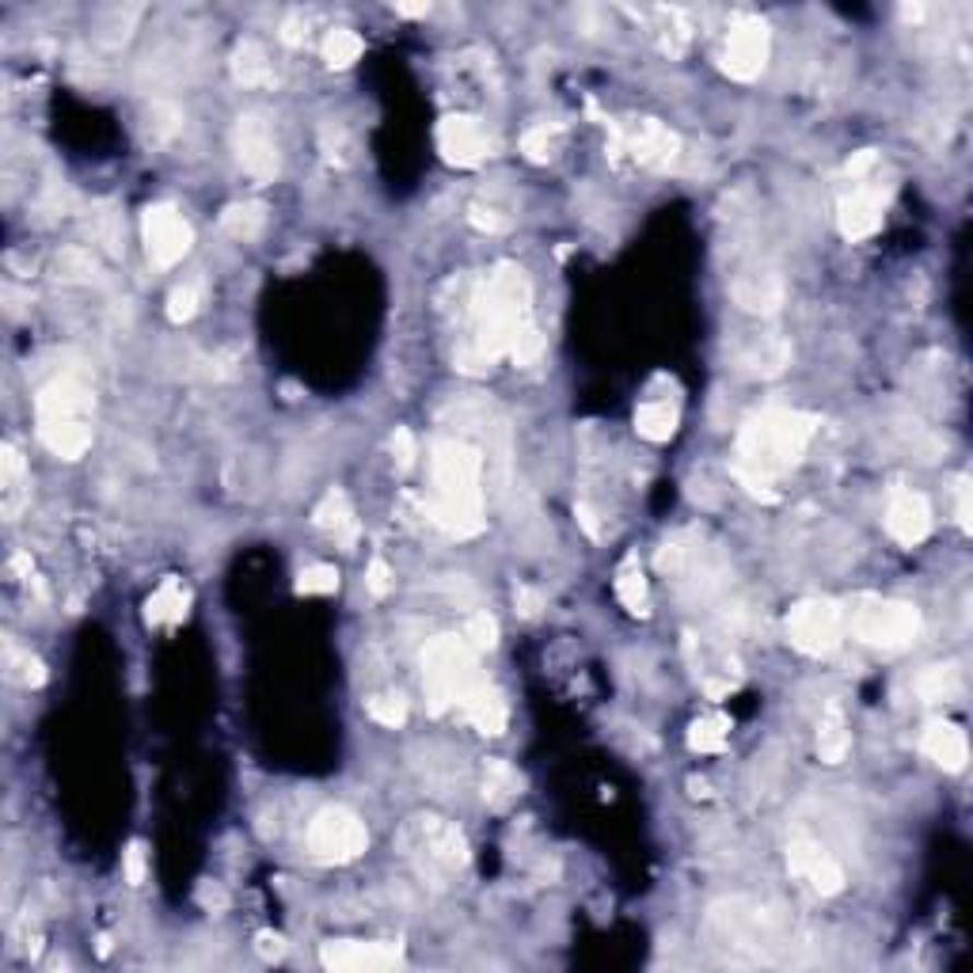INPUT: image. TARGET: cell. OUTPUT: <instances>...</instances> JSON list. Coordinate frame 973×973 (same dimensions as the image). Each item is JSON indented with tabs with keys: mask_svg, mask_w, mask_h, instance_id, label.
I'll return each instance as SVG.
<instances>
[{
	"mask_svg": "<svg viewBox=\"0 0 973 973\" xmlns=\"http://www.w3.org/2000/svg\"><path fill=\"white\" fill-rule=\"evenodd\" d=\"M362 38L354 35V31H347V27H339V31H327V38H324V61L331 69H350L354 66L357 58H362Z\"/></svg>",
	"mask_w": 973,
	"mask_h": 973,
	"instance_id": "33",
	"label": "cell"
},
{
	"mask_svg": "<svg viewBox=\"0 0 973 973\" xmlns=\"http://www.w3.org/2000/svg\"><path fill=\"white\" fill-rule=\"evenodd\" d=\"M460 707H465L468 723H472V727L480 730V734H491V738H499V734L506 730V723H509L506 700H502V692L494 689L486 677H480V681H476L472 689L465 692Z\"/></svg>",
	"mask_w": 973,
	"mask_h": 973,
	"instance_id": "19",
	"label": "cell"
},
{
	"mask_svg": "<svg viewBox=\"0 0 973 973\" xmlns=\"http://www.w3.org/2000/svg\"><path fill=\"white\" fill-rule=\"evenodd\" d=\"M578 521L586 525V532H589V537H601V529H597V521H594V514H589V506H586V502H578Z\"/></svg>",
	"mask_w": 973,
	"mask_h": 973,
	"instance_id": "49",
	"label": "cell"
},
{
	"mask_svg": "<svg viewBox=\"0 0 973 973\" xmlns=\"http://www.w3.org/2000/svg\"><path fill=\"white\" fill-rule=\"evenodd\" d=\"M198 308H202V285L187 282V285H179V290H172V297H167V320L187 324Z\"/></svg>",
	"mask_w": 973,
	"mask_h": 973,
	"instance_id": "36",
	"label": "cell"
},
{
	"mask_svg": "<svg viewBox=\"0 0 973 973\" xmlns=\"http://www.w3.org/2000/svg\"><path fill=\"white\" fill-rule=\"evenodd\" d=\"M92 392L81 377H54L35 396V422L43 445L61 460H81L92 449Z\"/></svg>",
	"mask_w": 973,
	"mask_h": 973,
	"instance_id": "4",
	"label": "cell"
},
{
	"mask_svg": "<svg viewBox=\"0 0 973 973\" xmlns=\"http://www.w3.org/2000/svg\"><path fill=\"white\" fill-rule=\"evenodd\" d=\"M262 225H267V206L262 202H233L225 206V213H221V228H225L233 241H255V236L262 233Z\"/></svg>",
	"mask_w": 973,
	"mask_h": 973,
	"instance_id": "27",
	"label": "cell"
},
{
	"mask_svg": "<svg viewBox=\"0 0 973 973\" xmlns=\"http://www.w3.org/2000/svg\"><path fill=\"white\" fill-rule=\"evenodd\" d=\"M787 640L810 658H825L844 640V609L829 597H810L787 612Z\"/></svg>",
	"mask_w": 973,
	"mask_h": 973,
	"instance_id": "8",
	"label": "cell"
},
{
	"mask_svg": "<svg viewBox=\"0 0 973 973\" xmlns=\"http://www.w3.org/2000/svg\"><path fill=\"white\" fill-rule=\"evenodd\" d=\"M233 149H236V161H241L244 175H251L255 183H274L278 172H282L274 126H270V118L259 115V110H247V115L236 118Z\"/></svg>",
	"mask_w": 973,
	"mask_h": 973,
	"instance_id": "11",
	"label": "cell"
},
{
	"mask_svg": "<svg viewBox=\"0 0 973 973\" xmlns=\"http://www.w3.org/2000/svg\"><path fill=\"white\" fill-rule=\"evenodd\" d=\"M187 605H190V594L183 589L179 578H164L161 589H156L153 597H149L145 605V620L153 628L161 624H179L183 617H187Z\"/></svg>",
	"mask_w": 973,
	"mask_h": 973,
	"instance_id": "25",
	"label": "cell"
},
{
	"mask_svg": "<svg viewBox=\"0 0 973 973\" xmlns=\"http://www.w3.org/2000/svg\"><path fill=\"white\" fill-rule=\"evenodd\" d=\"M617 597L632 617H647V578H643L635 555H628L624 567L617 574Z\"/></svg>",
	"mask_w": 973,
	"mask_h": 973,
	"instance_id": "29",
	"label": "cell"
},
{
	"mask_svg": "<svg viewBox=\"0 0 973 973\" xmlns=\"http://www.w3.org/2000/svg\"><path fill=\"white\" fill-rule=\"evenodd\" d=\"M313 517H316V525H320L324 532H331L342 548H354L357 521H354V506H350L347 491H327Z\"/></svg>",
	"mask_w": 973,
	"mask_h": 973,
	"instance_id": "21",
	"label": "cell"
},
{
	"mask_svg": "<svg viewBox=\"0 0 973 973\" xmlns=\"http://www.w3.org/2000/svg\"><path fill=\"white\" fill-rule=\"evenodd\" d=\"M959 525H962V529H966V532H970V525H973V521H970V483H966V480L959 483Z\"/></svg>",
	"mask_w": 973,
	"mask_h": 973,
	"instance_id": "47",
	"label": "cell"
},
{
	"mask_svg": "<svg viewBox=\"0 0 973 973\" xmlns=\"http://www.w3.org/2000/svg\"><path fill=\"white\" fill-rule=\"evenodd\" d=\"M233 77H236V84H244V87H270V84H274V69H270L267 54H262V46L255 43V38L236 43Z\"/></svg>",
	"mask_w": 973,
	"mask_h": 973,
	"instance_id": "24",
	"label": "cell"
},
{
	"mask_svg": "<svg viewBox=\"0 0 973 973\" xmlns=\"http://www.w3.org/2000/svg\"><path fill=\"white\" fill-rule=\"evenodd\" d=\"M552 145H555V130H552V126H532V130L521 138V153L529 156L532 164L552 161Z\"/></svg>",
	"mask_w": 973,
	"mask_h": 973,
	"instance_id": "39",
	"label": "cell"
},
{
	"mask_svg": "<svg viewBox=\"0 0 973 973\" xmlns=\"http://www.w3.org/2000/svg\"><path fill=\"white\" fill-rule=\"evenodd\" d=\"M677 422H681V414H677V403L669 400H650L635 411V430L647 442H669L677 434Z\"/></svg>",
	"mask_w": 973,
	"mask_h": 973,
	"instance_id": "26",
	"label": "cell"
},
{
	"mask_svg": "<svg viewBox=\"0 0 973 973\" xmlns=\"http://www.w3.org/2000/svg\"><path fill=\"white\" fill-rule=\"evenodd\" d=\"M465 643L472 650H494L499 647V620L486 617V612H476L465 628Z\"/></svg>",
	"mask_w": 973,
	"mask_h": 973,
	"instance_id": "38",
	"label": "cell"
},
{
	"mask_svg": "<svg viewBox=\"0 0 973 973\" xmlns=\"http://www.w3.org/2000/svg\"><path fill=\"white\" fill-rule=\"evenodd\" d=\"M437 153L453 167H476L491 153V138H486L480 118L445 115L442 122H437Z\"/></svg>",
	"mask_w": 973,
	"mask_h": 973,
	"instance_id": "15",
	"label": "cell"
},
{
	"mask_svg": "<svg viewBox=\"0 0 973 973\" xmlns=\"http://www.w3.org/2000/svg\"><path fill=\"white\" fill-rule=\"evenodd\" d=\"M320 962L335 973H385L403 962L400 943H362V939H331L320 947Z\"/></svg>",
	"mask_w": 973,
	"mask_h": 973,
	"instance_id": "14",
	"label": "cell"
},
{
	"mask_svg": "<svg viewBox=\"0 0 973 973\" xmlns=\"http://www.w3.org/2000/svg\"><path fill=\"white\" fill-rule=\"evenodd\" d=\"M365 586H370V594L385 597L388 589H392V571H388L385 560H373L370 571H365Z\"/></svg>",
	"mask_w": 973,
	"mask_h": 973,
	"instance_id": "41",
	"label": "cell"
},
{
	"mask_svg": "<svg viewBox=\"0 0 973 973\" xmlns=\"http://www.w3.org/2000/svg\"><path fill=\"white\" fill-rule=\"evenodd\" d=\"M403 856L419 867L426 879H442V875H457L468 867V841L457 825L434 813H419L403 825L400 833Z\"/></svg>",
	"mask_w": 973,
	"mask_h": 973,
	"instance_id": "6",
	"label": "cell"
},
{
	"mask_svg": "<svg viewBox=\"0 0 973 973\" xmlns=\"http://www.w3.org/2000/svg\"><path fill=\"white\" fill-rule=\"evenodd\" d=\"M392 457H396V465H400V468H411V465H414V437H411V430H407V426L396 430V437H392Z\"/></svg>",
	"mask_w": 973,
	"mask_h": 973,
	"instance_id": "42",
	"label": "cell"
},
{
	"mask_svg": "<svg viewBox=\"0 0 973 973\" xmlns=\"http://www.w3.org/2000/svg\"><path fill=\"white\" fill-rule=\"evenodd\" d=\"M924 620L913 601H890V597H864L852 609V635L875 650H905L916 643Z\"/></svg>",
	"mask_w": 973,
	"mask_h": 973,
	"instance_id": "7",
	"label": "cell"
},
{
	"mask_svg": "<svg viewBox=\"0 0 973 973\" xmlns=\"http://www.w3.org/2000/svg\"><path fill=\"white\" fill-rule=\"evenodd\" d=\"M612 130V141L617 149L632 153L635 161L650 172H669L681 161V138H677L669 126H661L658 118H632V122H612V118H601Z\"/></svg>",
	"mask_w": 973,
	"mask_h": 973,
	"instance_id": "10",
	"label": "cell"
},
{
	"mask_svg": "<svg viewBox=\"0 0 973 973\" xmlns=\"http://www.w3.org/2000/svg\"><path fill=\"white\" fill-rule=\"evenodd\" d=\"M370 848L365 821L347 807H327L308 825V852L320 864H354Z\"/></svg>",
	"mask_w": 973,
	"mask_h": 973,
	"instance_id": "9",
	"label": "cell"
},
{
	"mask_svg": "<svg viewBox=\"0 0 973 973\" xmlns=\"http://www.w3.org/2000/svg\"><path fill=\"white\" fill-rule=\"evenodd\" d=\"M787 867H792L795 879H802L813 893H821V898H833V893L844 890L841 864H836L818 841H810V836H795V841L787 844Z\"/></svg>",
	"mask_w": 973,
	"mask_h": 973,
	"instance_id": "16",
	"label": "cell"
},
{
	"mask_svg": "<svg viewBox=\"0 0 973 973\" xmlns=\"http://www.w3.org/2000/svg\"><path fill=\"white\" fill-rule=\"evenodd\" d=\"M871 164H875V153H871V149H864V153H859L856 161H848V167H844V175H852V179H856V175H864Z\"/></svg>",
	"mask_w": 973,
	"mask_h": 973,
	"instance_id": "48",
	"label": "cell"
},
{
	"mask_svg": "<svg viewBox=\"0 0 973 973\" xmlns=\"http://www.w3.org/2000/svg\"><path fill=\"white\" fill-rule=\"evenodd\" d=\"M430 468H434L430 517L457 540L480 537L486 525L480 491V453L465 442H434Z\"/></svg>",
	"mask_w": 973,
	"mask_h": 973,
	"instance_id": "3",
	"label": "cell"
},
{
	"mask_svg": "<svg viewBox=\"0 0 973 973\" xmlns=\"http://www.w3.org/2000/svg\"><path fill=\"white\" fill-rule=\"evenodd\" d=\"M836 225H841L844 241H867L879 233L882 225V195L879 190H852L836 206Z\"/></svg>",
	"mask_w": 973,
	"mask_h": 973,
	"instance_id": "18",
	"label": "cell"
},
{
	"mask_svg": "<svg viewBox=\"0 0 973 973\" xmlns=\"http://www.w3.org/2000/svg\"><path fill=\"white\" fill-rule=\"evenodd\" d=\"M692 795H707V784H704V779H692Z\"/></svg>",
	"mask_w": 973,
	"mask_h": 973,
	"instance_id": "52",
	"label": "cell"
},
{
	"mask_svg": "<svg viewBox=\"0 0 973 973\" xmlns=\"http://www.w3.org/2000/svg\"><path fill=\"white\" fill-rule=\"evenodd\" d=\"M468 221H472L476 228H486V233H499V228H506V221L494 218V213L483 210V206H472V210H468Z\"/></svg>",
	"mask_w": 973,
	"mask_h": 973,
	"instance_id": "43",
	"label": "cell"
},
{
	"mask_svg": "<svg viewBox=\"0 0 973 973\" xmlns=\"http://www.w3.org/2000/svg\"><path fill=\"white\" fill-rule=\"evenodd\" d=\"M916 692H921L928 704H947V700H954L962 692L959 666H931V669H924L921 681H916Z\"/></svg>",
	"mask_w": 973,
	"mask_h": 973,
	"instance_id": "30",
	"label": "cell"
},
{
	"mask_svg": "<svg viewBox=\"0 0 973 973\" xmlns=\"http://www.w3.org/2000/svg\"><path fill=\"white\" fill-rule=\"evenodd\" d=\"M818 434V419L792 407H764L741 422L734 476L757 499H776V480L802 460Z\"/></svg>",
	"mask_w": 973,
	"mask_h": 973,
	"instance_id": "1",
	"label": "cell"
},
{
	"mask_svg": "<svg viewBox=\"0 0 973 973\" xmlns=\"http://www.w3.org/2000/svg\"><path fill=\"white\" fill-rule=\"evenodd\" d=\"M4 658H8V673H12L20 684H31V689H38V684L46 681V666L35 658V654H27V650H20V647H8Z\"/></svg>",
	"mask_w": 973,
	"mask_h": 973,
	"instance_id": "35",
	"label": "cell"
},
{
	"mask_svg": "<svg viewBox=\"0 0 973 973\" xmlns=\"http://www.w3.org/2000/svg\"><path fill=\"white\" fill-rule=\"evenodd\" d=\"M480 681L476 673V650L465 643V635H437L422 654V689L426 707L434 715H445L453 704L465 700V692Z\"/></svg>",
	"mask_w": 973,
	"mask_h": 973,
	"instance_id": "5",
	"label": "cell"
},
{
	"mask_svg": "<svg viewBox=\"0 0 973 973\" xmlns=\"http://www.w3.org/2000/svg\"><path fill=\"white\" fill-rule=\"evenodd\" d=\"M365 712H370L373 723H380V727H392V730L407 723L403 696H392V692H388V696H373L370 704H365Z\"/></svg>",
	"mask_w": 973,
	"mask_h": 973,
	"instance_id": "37",
	"label": "cell"
},
{
	"mask_svg": "<svg viewBox=\"0 0 973 973\" xmlns=\"http://www.w3.org/2000/svg\"><path fill=\"white\" fill-rule=\"evenodd\" d=\"M0 483H4V517L12 521L27 502V465L12 442L0 445Z\"/></svg>",
	"mask_w": 973,
	"mask_h": 973,
	"instance_id": "23",
	"label": "cell"
},
{
	"mask_svg": "<svg viewBox=\"0 0 973 973\" xmlns=\"http://www.w3.org/2000/svg\"><path fill=\"white\" fill-rule=\"evenodd\" d=\"M734 301L749 313H764L772 316L784 301V285H779L776 274H746L734 282Z\"/></svg>",
	"mask_w": 973,
	"mask_h": 973,
	"instance_id": "22",
	"label": "cell"
},
{
	"mask_svg": "<svg viewBox=\"0 0 973 973\" xmlns=\"http://www.w3.org/2000/svg\"><path fill=\"white\" fill-rule=\"evenodd\" d=\"M532 324V290L517 262H499L476 297V339L457 354L465 373H483L509 354V342Z\"/></svg>",
	"mask_w": 973,
	"mask_h": 973,
	"instance_id": "2",
	"label": "cell"
},
{
	"mask_svg": "<svg viewBox=\"0 0 973 973\" xmlns=\"http://www.w3.org/2000/svg\"><path fill=\"white\" fill-rule=\"evenodd\" d=\"M848 749H852V734L844 727V715L836 712V707H829L818 727V757L825 764H841L844 757H848Z\"/></svg>",
	"mask_w": 973,
	"mask_h": 973,
	"instance_id": "28",
	"label": "cell"
},
{
	"mask_svg": "<svg viewBox=\"0 0 973 973\" xmlns=\"http://www.w3.org/2000/svg\"><path fill=\"white\" fill-rule=\"evenodd\" d=\"M255 951H259L262 959H282V954H285V939L282 936H270V931H262L259 943H255Z\"/></svg>",
	"mask_w": 973,
	"mask_h": 973,
	"instance_id": "45",
	"label": "cell"
},
{
	"mask_svg": "<svg viewBox=\"0 0 973 973\" xmlns=\"http://www.w3.org/2000/svg\"><path fill=\"white\" fill-rule=\"evenodd\" d=\"M198 901H202L206 908H225L228 905V893L221 887H213V882H202V890H198Z\"/></svg>",
	"mask_w": 973,
	"mask_h": 973,
	"instance_id": "46",
	"label": "cell"
},
{
	"mask_svg": "<svg viewBox=\"0 0 973 973\" xmlns=\"http://www.w3.org/2000/svg\"><path fill=\"white\" fill-rule=\"evenodd\" d=\"M339 589V571L331 563H313L297 574V594L301 597H320V594H335Z\"/></svg>",
	"mask_w": 973,
	"mask_h": 973,
	"instance_id": "34",
	"label": "cell"
},
{
	"mask_svg": "<svg viewBox=\"0 0 973 973\" xmlns=\"http://www.w3.org/2000/svg\"><path fill=\"white\" fill-rule=\"evenodd\" d=\"M769 23L753 12H741L730 20V35H727V54H723V69L734 77V81H757L769 66Z\"/></svg>",
	"mask_w": 973,
	"mask_h": 973,
	"instance_id": "12",
	"label": "cell"
},
{
	"mask_svg": "<svg viewBox=\"0 0 973 973\" xmlns=\"http://www.w3.org/2000/svg\"><path fill=\"white\" fill-rule=\"evenodd\" d=\"M730 738V719L727 715H704L689 727V749L692 753H723Z\"/></svg>",
	"mask_w": 973,
	"mask_h": 973,
	"instance_id": "31",
	"label": "cell"
},
{
	"mask_svg": "<svg viewBox=\"0 0 973 973\" xmlns=\"http://www.w3.org/2000/svg\"><path fill=\"white\" fill-rule=\"evenodd\" d=\"M141 236H145V251L153 267H175L183 255L195 244V233L183 221V213L175 206H149L145 218H141Z\"/></svg>",
	"mask_w": 973,
	"mask_h": 973,
	"instance_id": "13",
	"label": "cell"
},
{
	"mask_svg": "<svg viewBox=\"0 0 973 973\" xmlns=\"http://www.w3.org/2000/svg\"><path fill=\"white\" fill-rule=\"evenodd\" d=\"M122 875H126V882H130V887H141V882H145L149 856H145V844H141V841H133L130 848L122 852Z\"/></svg>",
	"mask_w": 973,
	"mask_h": 973,
	"instance_id": "40",
	"label": "cell"
},
{
	"mask_svg": "<svg viewBox=\"0 0 973 973\" xmlns=\"http://www.w3.org/2000/svg\"><path fill=\"white\" fill-rule=\"evenodd\" d=\"M901 20L921 23V20H924V4H905V8H901Z\"/></svg>",
	"mask_w": 973,
	"mask_h": 973,
	"instance_id": "50",
	"label": "cell"
},
{
	"mask_svg": "<svg viewBox=\"0 0 973 973\" xmlns=\"http://www.w3.org/2000/svg\"><path fill=\"white\" fill-rule=\"evenodd\" d=\"M921 749L928 761H936L943 772H962L970 761V741H966V730L954 727V723H931L928 730H924L921 738Z\"/></svg>",
	"mask_w": 973,
	"mask_h": 973,
	"instance_id": "20",
	"label": "cell"
},
{
	"mask_svg": "<svg viewBox=\"0 0 973 973\" xmlns=\"http://www.w3.org/2000/svg\"><path fill=\"white\" fill-rule=\"evenodd\" d=\"M514 795H521V776H517L506 761H486L483 799L494 802V807H502V802H509Z\"/></svg>",
	"mask_w": 973,
	"mask_h": 973,
	"instance_id": "32",
	"label": "cell"
},
{
	"mask_svg": "<svg viewBox=\"0 0 973 973\" xmlns=\"http://www.w3.org/2000/svg\"><path fill=\"white\" fill-rule=\"evenodd\" d=\"M887 532L901 548H916L931 532V506L921 491H893L887 506Z\"/></svg>",
	"mask_w": 973,
	"mask_h": 973,
	"instance_id": "17",
	"label": "cell"
},
{
	"mask_svg": "<svg viewBox=\"0 0 973 973\" xmlns=\"http://www.w3.org/2000/svg\"><path fill=\"white\" fill-rule=\"evenodd\" d=\"M514 601H517V609H521L525 617H537V612L544 609V601H540V594H537V589H529V586H517Z\"/></svg>",
	"mask_w": 973,
	"mask_h": 973,
	"instance_id": "44",
	"label": "cell"
},
{
	"mask_svg": "<svg viewBox=\"0 0 973 973\" xmlns=\"http://www.w3.org/2000/svg\"><path fill=\"white\" fill-rule=\"evenodd\" d=\"M396 12H400V15H411V20H414V15H426V12H430V4H396Z\"/></svg>",
	"mask_w": 973,
	"mask_h": 973,
	"instance_id": "51",
	"label": "cell"
}]
</instances>
